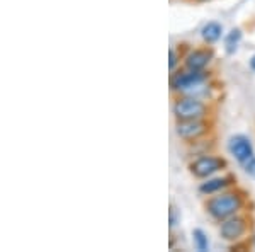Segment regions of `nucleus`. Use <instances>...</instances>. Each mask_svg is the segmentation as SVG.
<instances>
[{"instance_id":"1","label":"nucleus","mask_w":255,"mask_h":252,"mask_svg":"<svg viewBox=\"0 0 255 252\" xmlns=\"http://www.w3.org/2000/svg\"><path fill=\"white\" fill-rule=\"evenodd\" d=\"M209 213L215 218H226L230 215H233L240 208V198L235 194H225V196H218L209 203Z\"/></svg>"},{"instance_id":"2","label":"nucleus","mask_w":255,"mask_h":252,"mask_svg":"<svg viewBox=\"0 0 255 252\" xmlns=\"http://www.w3.org/2000/svg\"><path fill=\"white\" fill-rule=\"evenodd\" d=\"M174 111L179 119H199L204 114L206 107L196 99H184V101L177 102Z\"/></svg>"},{"instance_id":"3","label":"nucleus","mask_w":255,"mask_h":252,"mask_svg":"<svg viewBox=\"0 0 255 252\" xmlns=\"http://www.w3.org/2000/svg\"><path fill=\"white\" fill-rule=\"evenodd\" d=\"M228 148H230V152H232V155L235 157L237 160H240V162H245L247 159L252 157V145H250V142L245 136H233V138L230 140Z\"/></svg>"},{"instance_id":"4","label":"nucleus","mask_w":255,"mask_h":252,"mask_svg":"<svg viewBox=\"0 0 255 252\" xmlns=\"http://www.w3.org/2000/svg\"><path fill=\"white\" fill-rule=\"evenodd\" d=\"M221 167H223L221 160L213 159V157H203V159L196 160V162L192 164V172H194L197 177H208Z\"/></svg>"},{"instance_id":"5","label":"nucleus","mask_w":255,"mask_h":252,"mask_svg":"<svg viewBox=\"0 0 255 252\" xmlns=\"http://www.w3.org/2000/svg\"><path fill=\"white\" fill-rule=\"evenodd\" d=\"M204 131L203 123H199L197 119H182L177 125V135L182 138H196Z\"/></svg>"},{"instance_id":"6","label":"nucleus","mask_w":255,"mask_h":252,"mask_svg":"<svg viewBox=\"0 0 255 252\" xmlns=\"http://www.w3.org/2000/svg\"><path fill=\"white\" fill-rule=\"evenodd\" d=\"M245 232V223L240 218H232L221 225V235L228 241H235Z\"/></svg>"},{"instance_id":"7","label":"nucleus","mask_w":255,"mask_h":252,"mask_svg":"<svg viewBox=\"0 0 255 252\" xmlns=\"http://www.w3.org/2000/svg\"><path fill=\"white\" fill-rule=\"evenodd\" d=\"M203 80H204V77L194 70L192 73H182V75L177 77L174 80V87L179 89V90H189L191 87H194L196 84H199V82H203Z\"/></svg>"},{"instance_id":"8","label":"nucleus","mask_w":255,"mask_h":252,"mask_svg":"<svg viewBox=\"0 0 255 252\" xmlns=\"http://www.w3.org/2000/svg\"><path fill=\"white\" fill-rule=\"evenodd\" d=\"M208 61H209V55L206 51H194V53H191L189 55V58H187V67L191 68V70H201V68H204L208 65Z\"/></svg>"},{"instance_id":"9","label":"nucleus","mask_w":255,"mask_h":252,"mask_svg":"<svg viewBox=\"0 0 255 252\" xmlns=\"http://www.w3.org/2000/svg\"><path fill=\"white\" fill-rule=\"evenodd\" d=\"M203 38L208 41V43H215L221 38V26L216 22H209L203 27Z\"/></svg>"},{"instance_id":"10","label":"nucleus","mask_w":255,"mask_h":252,"mask_svg":"<svg viewBox=\"0 0 255 252\" xmlns=\"http://www.w3.org/2000/svg\"><path fill=\"white\" fill-rule=\"evenodd\" d=\"M242 38V32L238 31V29H233L232 32L228 34V38H226V51L228 53H233V51H237V44H238V41H240Z\"/></svg>"},{"instance_id":"11","label":"nucleus","mask_w":255,"mask_h":252,"mask_svg":"<svg viewBox=\"0 0 255 252\" xmlns=\"http://www.w3.org/2000/svg\"><path fill=\"white\" fill-rule=\"evenodd\" d=\"M226 186V181L225 179H213V181H208L206 184L201 186V191L203 193H215L218 189L225 188Z\"/></svg>"},{"instance_id":"12","label":"nucleus","mask_w":255,"mask_h":252,"mask_svg":"<svg viewBox=\"0 0 255 252\" xmlns=\"http://www.w3.org/2000/svg\"><path fill=\"white\" fill-rule=\"evenodd\" d=\"M194 241H196V247L197 251H206L208 249V237L204 235L203 230H194Z\"/></svg>"},{"instance_id":"13","label":"nucleus","mask_w":255,"mask_h":252,"mask_svg":"<svg viewBox=\"0 0 255 252\" xmlns=\"http://www.w3.org/2000/svg\"><path fill=\"white\" fill-rule=\"evenodd\" d=\"M244 164H245V171L249 172V174L255 176V159H254V155L250 157V159H247Z\"/></svg>"},{"instance_id":"14","label":"nucleus","mask_w":255,"mask_h":252,"mask_svg":"<svg viewBox=\"0 0 255 252\" xmlns=\"http://www.w3.org/2000/svg\"><path fill=\"white\" fill-rule=\"evenodd\" d=\"M175 61H177L175 51H174V49H170V68H174V67H175Z\"/></svg>"},{"instance_id":"15","label":"nucleus","mask_w":255,"mask_h":252,"mask_svg":"<svg viewBox=\"0 0 255 252\" xmlns=\"http://www.w3.org/2000/svg\"><path fill=\"white\" fill-rule=\"evenodd\" d=\"M175 222H177V218H175V208H170V225L174 227Z\"/></svg>"},{"instance_id":"16","label":"nucleus","mask_w":255,"mask_h":252,"mask_svg":"<svg viewBox=\"0 0 255 252\" xmlns=\"http://www.w3.org/2000/svg\"><path fill=\"white\" fill-rule=\"evenodd\" d=\"M250 65H252V68L255 70V56H254V58H252V60H250Z\"/></svg>"}]
</instances>
